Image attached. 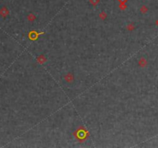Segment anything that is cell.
<instances>
[{"mask_svg":"<svg viewBox=\"0 0 158 148\" xmlns=\"http://www.w3.org/2000/svg\"><path fill=\"white\" fill-rule=\"evenodd\" d=\"M9 9L6 6H3L1 9H0V15H1V16L3 18L6 17L9 15Z\"/></svg>","mask_w":158,"mask_h":148,"instance_id":"6da1fadb","label":"cell"},{"mask_svg":"<svg viewBox=\"0 0 158 148\" xmlns=\"http://www.w3.org/2000/svg\"><path fill=\"white\" fill-rule=\"evenodd\" d=\"M98 2H99V0H90V3L93 4V6H96Z\"/></svg>","mask_w":158,"mask_h":148,"instance_id":"7a4b0ae2","label":"cell"}]
</instances>
